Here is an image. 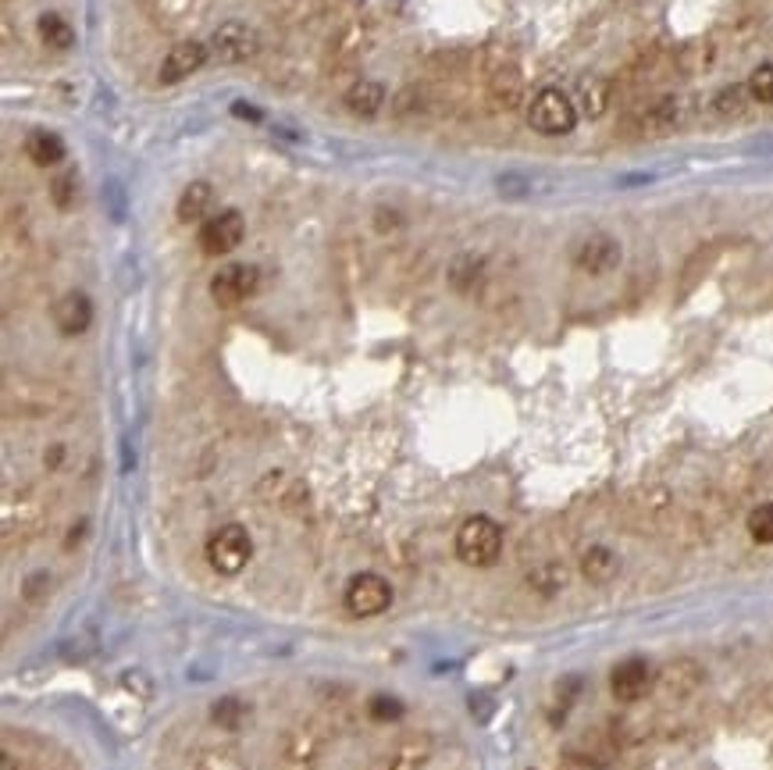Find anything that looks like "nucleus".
Wrapping results in <instances>:
<instances>
[{
    "label": "nucleus",
    "instance_id": "f257e3e1",
    "mask_svg": "<svg viewBox=\"0 0 773 770\" xmlns=\"http://www.w3.org/2000/svg\"><path fill=\"white\" fill-rule=\"evenodd\" d=\"M453 549H456V557H460V564L492 567L499 557H503V528H499L492 517L474 514L456 528Z\"/></svg>",
    "mask_w": 773,
    "mask_h": 770
},
{
    "label": "nucleus",
    "instance_id": "f03ea898",
    "mask_svg": "<svg viewBox=\"0 0 773 770\" xmlns=\"http://www.w3.org/2000/svg\"><path fill=\"white\" fill-rule=\"evenodd\" d=\"M528 125L542 136H567L578 125V104L560 86H542L528 100Z\"/></svg>",
    "mask_w": 773,
    "mask_h": 770
},
{
    "label": "nucleus",
    "instance_id": "7ed1b4c3",
    "mask_svg": "<svg viewBox=\"0 0 773 770\" xmlns=\"http://www.w3.org/2000/svg\"><path fill=\"white\" fill-rule=\"evenodd\" d=\"M204 553H207V564H211L214 574H221V578H236V574H243V567L250 564L253 539L243 525L232 521V525H221L218 532L207 539Z\"/></svg>",
    "mask_w": 773,
    "mask_h": 770
},
{
    "label": "nucleus",
    "instance_id": "20e7f679",
    "mask_svg": "<svg viewBox=\"0 0 773 770\" xmlns=\"http://www.w3.org/2000/svg\"><path fill=\"white\" fill-rule=\"evenodd\" d=\"M257 289H261V268L257 264L232 261V264H221L211 275V300L218 307H225V311L246 304Z\"/></svg>",
    "mask_w": 773,
    "mask_h": 770
},
{
    "label": "nucleus",
    "instance_id": "39448f33",
    "mask_svg": "<svg viewBox=\"0 0 773 770\" xmlns=\"http://www.w3.org/2000/svg\"><path fill=\"white\" fill-rule=\"evenodd\" d=\"M207 47H211V58L218 65H243V61L257 58L261 36L246 22H221L207 40Z\"/></svg>",
    "mask_w": 773,
    "mask_h": 770
},
{
    "label": "nucleus",
    "instance_id": "423d86ee",
    "mask_svg": "<svg viewBox=\"0 0 773 770\" xmlns=\"http://www.w3.org/2000/svg\"><path fill=\"white\" fill-rule=\"evenodd\" d=\"M392 596H396V592H392V585L385 582L382 574L364 571V574H353L350 578L342 603H346V610H350L353 617H378L392 607Z\"/></svg>",
    "mask_w": 773,
    "mask_h": 770
},
{
    "label": "nucleus",
    "instance_id": "0eeeda50",
    "mask_svg": "<svg viewBox=\"0 0 773 770\" xmlns=\"http://www.w3.org/2000/svg\"><path fill=\"white\" fill-rule=\"evenodd\" d=\"M243 236H246V218L236 211V207H225V211L211 214V218L200 225L196 243H200V250H204L207 257H225L243 243Z\"/></svg>",
    "mask_w": 773,
    "mask_h": 770
},
{
    "label": "nucleus",
    "instance_id": "6e6552de",
    "mask_svg": "<svg viewBox=\"0 0 773 770\" xmlns=\"http://www.w3.org/2000/svg\"><path fill=\"white\" fill-rule=\"evenodd\" d=\"M624 261V250L620 243L610 236V232H588L578 246H574V268L592 275V279H603V275H613Z\"/></svg>",
    "mask_w": 773,
    "mask_h": 770
},
{
    "label": "nucleus",
    "instance_id": "1a4fd4ad",
    "mask_svg": "<svg viewBox=\"0 0 773 770\" xmlns=\"http://www.w3.org/2000/svg\"><path fill=\"white\" fill-rule=\"evenodd\" d=\"M656 685V671L645 656H624L610 671V692L617 703H638L645 699Z\"/></svg>",
    "mask_w": 773,
    "mask_h": 770
},
{
    "label": "nucleus",
    "instance_id": "9d476101",
    "mask_svg": "<svg viewBox=\"0 0 773 770\" xmlns=\"http://www.w3.org/2000/svg\"><path fill=\"white\" fill-rule=\"evenodd\" d=\"M211 61V47L200 40H182L175 43V47L164 54L161 61V72H157V79L164 82V86H175V82L189 79V75H196L200 68Z\"/></svg>",
    "mask_w": 773,
    "mask_h": 770
},
{
    "label": "nucleus",
    "instance_id": "9b49d317",
    "mask_svg": "<svg viewBox=\"0 0 773 770\" xmlns=\"http://www.w3.org/2000/svg\"><path fill=\"white\" fill-rule=\"evenodd\" d=\"M50 318H54V328L65 339L86 336L90 325H93V300L82 293V289H72V293H65L61 300H57L54 311H50Z\"/></svg>",
    "mask_w": 773,
    "mask_h": 770
},
{
    "label": "nucleus",
    "instance_id": "f8f14e48",
    "mask_svg": "<svg viewBox=\"0 0 773 770\" xmlns=\"http://www.w3.org/2000/svg\"><path fill=\"white\" fill-rule=\"evenodd\" d=\"M684 118H688L684 100L681 97H663V100H656V104L645 107L642 118H638V129H642V136H649V140H663V136H670V132L681 129Z\"/></svg>",
    "mask_w": 773,
    "mask_h": 770
},
{
    "label": "nucleus",
    "instance_id": "ddd939ff",
    "mask_svg": "<svg viewBox=\"0 0 773 770\" xmlns=\"http://www.w3.org/2000/svg\"><path fill=\"white\" fill-rule=\"evenodd\" d=\"M211 204H214V186L207 179H193L179 193L175 218H179L182 225H204L207 218H211Z\"/></svg>",
    "mask_w": 773,
    "mask_h": 770
},
{
    "label": "nucleus",
    "instance_id": "4468645a",
    "mask_svg": "<svg viewBox=\"0 0 773 770\" xmlns=\"http://www.w3.org/2000/svg\"><path fill=\"white\" fill-rule=\"evenodd\" d=\"M25 157L36 164V168H57V164H65L68 157V147L65 140L50 129H33L25 136Z\"/></svg>",
    "mask_w": 773,
    "mask_h": 770
},
{
    "label": "nucleus",
    "instance_id": "2eb2a0df",
    "mask_svg": "<svg viewBox=\"0 0 773 770\" xmlns=\"http://www.w3.org/2000/svg\"><path fill=\"white\" fill-rule=\"evenodd\" d=\"M346 111L357 118H375L378 111L385 107V86L378 79H357L342 97Z\"/></svg>",
    "mask_w": 773,
    "mask_h": 770
},
{
    "label": "nucleus",
    "instance_id": "dca6fc26",
    "mask_svg": "<svg viewBox=\"0 0 773 770\" xmlns=\"http://www.w3.org/2000/svg\"><path fill=\"white\" fill-rule=\"evenodd\" d=\"M581 574H585V582L592 585H610L613 578L620 574V557L613 553L610 546H603V542H595V546H588L585 553H581Z\"/></svg>",
    "mask_w": 773,
    "mask_h": 770
},
{
    "label": "nucleus",
    "instance_id": "f3484780",
    "mask_svg": "<svg viewBox=\"0 0 773 770\" xmlns=\"http://www.w3.org/2000/svg\"><path fill=\"white\" fill-rule=\"evenodd\" d=\"M578 115L585 118H603L610 107V82L606 79H581L578 82Z\"/></svg>",
    "mask_w": 773,
    "mask_h": 770
},
{
    "label": "nucleus",
    "instance_id": "a211bd4d",
    "mask_svg": "<svg viewBox=\"0 0 773 770\" xmlns=\"http://www.w3.org/2000/svg\"><path fill=\"white\" fill-rule=\"evenodd\" d=\"M36 33H40L43 47L57 50V54H65V50L75 47V29L61 15H54V11L40 15V22H36Z\"/></svg>",
    "mask_w": 773,
    "mask_h": 770
},
{
    "label": "nucleus",
    "instance_id": "6ab92c4d",
    "mask_svg": "<svg viewBox=\"0 0 773 770\" xmlns=\"http://www.w3.org/2000/svg\"><path fill=\"white\" fill-rule=\"evenodd\" d=\"M481 275H485V261L478 254H456L453 264H449V286L456 293H471L481 282Z\"/></svg>",
    "mask_w": 773,
    "mask_h": 770
},
{
    "label": "nucleus",
    "instance_id": "aec40b11",
    "mask_svg": "<svg viewBox=\"0 0 773 770\" xmlns=\"http://www.w3.org/2000/svg\"><path fill=\"white\" fill-rule=\"evenodd\" d=\"M528 585L538 592V596H560L563 589H567V567L556 564V560H549V564H538L535 571L528 574Z\"/></svg>",
    "mask_w": 773,
    "mask_h": 770
},
{
    "label": "nucleus",
    "instance_id": "412c9836",
    "mask_svg": "<svg viewBox=\"0 0 773 770\" xmlns=\"http://www.w3.org/2000/svg\"><path fill=\"white\" fill-rule=\"evenodd\" d=\"M695 671H699V664H692V660H674V664H667L656 674V681L670 692H692L699 681H684V674H695Z\"/></svg>",
    "mask_w": 773,
    "mask_h": 770
},
{
    "label": "nucleus",
    "instance_id": "4be33fe9",
    "mask_svg": "<svg viewBox=\"0 0 773 770\" xmlns=\"http://www.w3.org/2000/svg\"><path fill=\"white\" fill-rule=\"evenodd\" d=\"M749 86H724V90L713 97V111H717L720 118H738L741 111H745V104H749Z\"/></svg>",
    "mask_w": 773,
    "mask_h": 770
},
{
    "label": "nucleus",
    "instance_id": "5701e85b",
    "mask_svg": "<svg viewBox=\"0 0 773 770\" xmlns=\"http://www.w3.org/2000/svg\"><path fill=\"white\" fill-rule=\"evenodd\" d=\"M50 200H54L57 211H72L75 200H79V179H75V172L57 175V179L50 182Z\"/></svg>",
    "mask_w": 773,
    "mask_h": 770
},
{
    "label": "nucleus",
    "instance_id": "b1692460",
    "mask_svg": "<svg viewBox=\"0 0 773 770\" xmlns=\"http://www.w3.org/2000/svg\"><path fill=\"white\" fill-rule=\"evenodd\" d=\"M749 535L759 546H773V503H759L749 514Z\"/></svg>",
    "mask_w": 773,
    "mask_h": 770
},
{
    "label": "nucleus",
    "instance_id": "393cba45",
    "mask_svg": "<svg viewBox=\"0 0 773 770\" xmlns=\"http://www.w3.org/2000/svg\"><path fill=\"white\" fill-rule=\"evenodd\" d=\"M403 703H399L396 696H385V692H378V696H371V703H367V717L378 724H389V721H399L403 717Z\"/></svg>",
    "mask_w": 773,
    "mask_h": 770
},
{
    "label": "nucleus",
    "instance_id": "a878e982",
    "mask_svg": "<svg viewBox=\"0 0 773 770\" xmlns=\"http://www.w3.org/2000/svg\"><path fill=\"white\" fill-rule=\"evenodd\" d=\"M749 93L756 104L773 107V65H759L756 72L749 75Z\"/></svg>",
    "mask_w": 773,
    "mask_h": 770
},
{
    "label": "nucleus",
    "instance_id": "bb28decb",
    "mask_svg": "<svg viewBox=\"0 0 773 770\" xmlns=\"http://www.w3.org/2000/svg\"><path fill=\"white\" fill-rule=\"evenodd\" d=\"M211 717H214V724H221V728H239V721L246 717V706L239 703V699L225 696L211 706Z\"/></svg>",
    "mask_w": 773,
    "mask_h": 770
},
{
    "label": "nucleus",
    "instance_id": "cd10ccee",
    "mask_svg": "<svg viewBox=\"0 0 773 770\" xmlns=\"http://www.w3.org/2000/svg\"><path fill=\"white\" fill-rule=\"evenodd\" d=\"M22 592H25V599H29V603H40V599L50 592V571H33L29 578H25Z\"/></svg>",
    "mask_w": 773,
    "mask_h": 770
},
{
    "label": "nucleus",
    "instance_id": "c85d7f7f",
    "mask_svg": "<svg viewBox=\"0 0 773 770\" xmlns=\"http://www.w3.org/2000/svg\"><path fill=\"white\" fill-rule=\"evenodd\" d=\"M375 218H378V232H392V229H399V222H403L399 211H385V207L375 214Z\"/></svg>",
    "mask_w": 773,
    "mask_h": 770
},
{
    "label": "nucleus",
    "instance_id": "c756f323",
    "mask_svg": "<svg viewBox=\"0 0 773 770\" xmlns=\"http://www.w3.org/2000/svg\"><path fill=\"white\" fill-rule=\"evenodd\" d=\"M232 115H236V118H250V122H261V111H257L253 104H246V100H236V104H232Z\"/></svg>",
    "mask_w": 773,
    "mask_h": 770
}]
</instances>
